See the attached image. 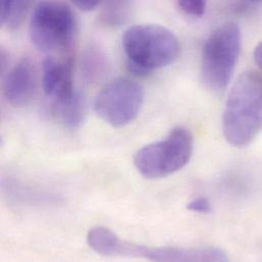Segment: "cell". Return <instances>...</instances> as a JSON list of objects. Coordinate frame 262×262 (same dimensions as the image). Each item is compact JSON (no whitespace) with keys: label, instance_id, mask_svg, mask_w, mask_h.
I'll return each instance as SVG.
<instances>
[{"label":"cell","instance_id":"13","mask_svg":"<svg viewBox=\"0 0 262 262\" xmlns=\"http://www.w3.org/2000/svg\"><path fill=\"white\" fill-rule=\"evenodd\" d=\"M30 4L31 0H13L8 13L0 20L1 24L8 29L17 28L24 21Z\"/></svg>","mask_w":262,"mask_h":262},{"label":"cell","instance_id":"8","mask_svg":"<svg viewBox=\"0 0 262 262\" xmlns=\"http://www.w3.org/2000/svg\"><path fill=\"white\" fill-rule=\"evenodd\" d=\"M37 74L34 62L29 57L21 58L5 77L3 84L4 97L14 107L28 105L35 96Z\"/></svg>","mask_w":262,"mask_h":262},{"label":"cell","instance_id":"14","mask_svg":"<svg viewBox=\"0 0 262 262\" xmlns=\"http://www.w3.org/2000/svg\"><path fill=\"white\" fill-rule=\"evenodd\" d=\"M180 7L189 15L200 17L206 11L207 0H178Z\"/></svg>","mask_w":262,"mask_h":262},{"label":"cell","instance_id":"2","mask_svg":"<svg viewBox=\"0 0 262 262\" xmlns=\"http://www.w3.org/2000/svg\"><path fill=\"white\" fill-rule=\"evenodd\" d=\"M122 42L129 71L137 77L147 76L173 63L181 54L178 37L158 25L132 26L125 31Z\"/></svg>","mask_w":262,"mask_h":262},{"label":"cell","instance_id":"15","mask_svg":"<svg viewBox=\"0 0 262 262\" xmlns=\"http://www.w3.org/2000/svg\"><path fill=\"white\" fill-rule=\"evenodd\" d=\"M187 209L196 213L205 214L211 211V203L207 198L198 197L187 204Z\"/></svg>","mask_w":262,"mask_h":262},{"label":"cell","instance_id":"19","mask_svg":"<svg viewBox=\"0 0 262 262\" xmlns=\"http://www.w3.org/2000/svg\"><path fill=\"white\" fill-rule=\"evenodd\" d=\"M250 1H253V2H261L262 0H250Z\"/></svg>","mask_w":262,"mask_h":262},{"label":"cell","instance_id":"4","mask_svg":"<svg viewBox=\"0 0 262 262\" xmlns=\"http://www.w3.org/2000/svg\"><path fill=\"white\" fill-rule=\"evenodd\" d=\"M241 50V32L235 23L216 28L207 38L201 58V77L213 92L224 91L232 80Z\"/></svg>","mask_w":262,"mask_h":262},{"label":"cell","instance_id":"1","mask_svg":"<svg viewBox=\"0 0 262 262\" xmlns=\"http://www.w3.org/2000/svg\"><path fill=\"white\" fill-rule=\"evenodd\" d=\"M262 129V77L243 73L235 82L224 111L223 131L235 147L248 145Z\"/></svg>","mask_w":262,"mask_h":262},{"label":"cell","instance_id":"5","mask_svg":"<svg viewBox=\"0 0 262 262\" xmlns=\"http://www.w3.org/2000/svg\"><path fill=\"white\" fill-rule=\"evenodd\" d=\"M193 148L192 133L178 127L164 139L139 149L134 156V164L144 178L162 179L182 169L189 162Z\"/></svg>","mask_w":262,"mask_h":262},{"label":"cell","instance_id":"7","mask_svg":"<svg viewBox=\"0 0 262 262\" xmlns=\"http://www.w3.org/2000/svg\"><path fill=\"white\" fill-rule=\"evenodd\" d=\"M144 101V89L130 78H118L106 84L94 100L95 114L114 128H123L138 117Z\"/></svg>","mask_w":262,"mask_h":262},{"label":"cell","instance_id":"17","mask_svg":"<svg viewBox=\"0 0 262 262\" xmlns=\"http://www.w3.org/2000/svg\"><path fill=\"white\" fill-rule=\"evenodd\" d=\"M13 0H0V20H2L8 13Z\"/></svg>","mask_w":262,"mask_h":262},{"label":"cell","instance_id":"11","mask_svg":"<svg viewBox=\"0 0 262 262\" xmlns=\"http://www.w3.org/2000/svg\"><path fill=\"white\" fill-rule=\"evenodd\" d=\"M107 70V59L104 53L97 48H89L82 55L81 71L84 80L95 83L101 79Z\"/></svg>","mask_w":262,"mask_h":262},{"label":"cell","instance_id":"16","mask_svg":"<svg viewBox=\"0 0 262 262\" xmlns=\"http://www.w3.org/2000/svg\"><path fill=\"white\" fill-rule=\"evenodd\" d=\"M103 0H71V2L82 11H91L95 9Z\"/></svg>","mask_w":262,"mask_h":262},{"label":"cell","instance_id":"10","mask_svg":"<svg viewBox=\"0 0 262 262\" xmlns=\"http://www.w3.org/2000/svg\"><path fill=\"white\" fill-rule=\"evenodd\" d=\"M53 115L69 130H78L87 117V103L81 92L75 91L71 96L53 102Z\"/></svg>","mask_w":262,"mask_h":262},{"label":"cell","instance_id":"3","mask_svg":"<svg viewBox=\"0 0 262 262\" xmlns=\"http://www.w3.org/2000/svg\"><path fill=\"white\" fill-rule=\"evenodd\" d=\"M88 245L102 256L143 258L152 261H227L226 253L217 248L149 247L121 239L104 227H96L87 235Z\"/></svg>","mask_w":262,"mask_h":262},{"label":"cell","instance_id":"18","mask_svg":"<svg viewBox=\"0 0 262 262\" xmlns=\"http://www.w3.org/2000/svg\"><path fill=\"white\" fill-rule=\"evenodd\" d=\"M254 59L255 62L262 69V42L259 43L254 49Z\"/></svg>","mask_w":262,"mask_h":262},{"label":"cell","instance_id":"12","mask_svg":"<svg viewBox=\"0 0 262 262\" xmlns=\"http://www.w3.org/2000/svg\"><path fill=\"white\" fill-rule=\"evenodd\" d=\"M132 0H106L101 11V20L107 26H121L129 18Z\"/></svg>","mask_w":262,"mask_h":262},{"label":"cell","instance_id":"9","mask_svg":"<svg viewBox=\"0 0 262 262\" xmlns=\"http://www.w3.org/2000/svg\"><path fill=\"white\" fill-rule=\"evenodd\" d=\"M42 87L45 95L53 102L71 96L76 91L72 60L46 58L42 67Z\"/></svg>","mask_w":262,"mask_h":262},{"label":"cell","instance_id":"6","mask_svg":"<svg viewBox=\"0 0 262 262\" xmlns=\"http://www.w3.org/2000/svg\"><path fill=\"white\" fill-rule=\"evenodd\" d=\"M77 20L72 8L60 0H44L34 8L30 39L40 51L53 52L69 47L76 35Z\"/></svg>","mask_w":262,"mask_h":262}]
</instances>
